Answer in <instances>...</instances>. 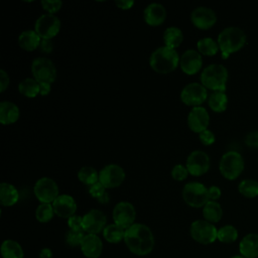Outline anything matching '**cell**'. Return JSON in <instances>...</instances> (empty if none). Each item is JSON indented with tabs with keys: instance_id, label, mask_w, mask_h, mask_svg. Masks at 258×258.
Masks as SVG:
<instances>
[{
	"instance_id": "4dcf8cb0",
	"label": "cell",
	"mask_w": 258,
	"mask_h": 258,
	"mask_svg": "<svg viewBox=\"0 0 258 258\" xmlns=\"http://www.w3.org/2000/svg\"><path fill=\"white\" fill-rule=\"evenodd\" d=\"M208 104L210 108L215 112H223L227 109L228 97L225 92L215 91L208 98Z\"/></svg>"
},
{
	"instance_id": "816d5d0a",
	"label": "cell",
	"mask_w": 258,
	"mask_h": 258,
	"mask_svg": "<svg viewBox=\"0 0 258 258\" xmlns=\"http://www.w3.org/2000/svg\"><path fill=\"white\" fill-rule=\"evenodd\" d=\"M231 258H245V257L242 256V255H234V256H232Z\"/></svg>"
},
{
	"instance_id": "b9f144b4",
	"label": "cell",
	"mask_w": 258,
	"mask_h": 258,
	"mask_svg": "<svg viewBox=\"0 0 258 258\" xmlns=\"http://www.w3.org/2000/svg\"><path fill=\"white\" fill-rule=\"evenodd\" d=\"M104 192H106V187L100 181L89 186V194L95 199H99Z\"/></svg>"
},
{
	"instance_id": "8d00e7d4",
	"label": "cell",
	"mask_w": 258,
	"mask_h": 258,
	"mask_svg": "<svg viewBox=\"0 0 258 258\" xmlns=\"http://www.w3.org/2000/svg\"><path fill=\"white\" fill-rule=\"evenodd\" d=\"M85 237L84 231H74L69 230L66 234V242L71 247H77L81 246L82 241Z\"/></svg>"
},
{
	"instance_id": "f35d334b",
	"label": "cell",
	"mask_w": 258,
	"mask_h": 258,
	"mask_svg": "<svg viewBox=\"0 0 258 258\" xmlns=\"http://www.w3.org/2000/svg\"><path fill=\"white\" fill-rule=\"evenodd\" d=\"M188 174V170L186 168V166L182 165V164H175L172 169H171V176L173 179L181 181L184 180L187 177Z\"/></svg>"
},
{
	"instance_id": "7402d4cb",
	"label": "cell",
	"mask_w": 258,
	"mask_h": 258,
	"mask_svg": "<svg viewBox=\"0 0 258 258\" xmlns=\"http://www.w3.org/2000/svg\"><path fill=\"white\" fill-rule=\"evenodd\" d=\"M240 255L245 258L258 257V234L250 233L244 236L239 243Z\"/></svg>"
},
{
	"instance_id": "7bdbcfd3",
	"label": "cell",
	"mask_w": 258,
	"mask_h": 258,
	"mask_svg": "<svg viewBox=\"0 0 258 258\" xmlns=\"http://www.w3.org/2000/svg\"><path fill=\"white\" fill-rule=\"evenodd\" d=\"M245 143L252 148H258V130L250 131L245 136Z\"/></svg>"
},
{
	"instance_id": "cb8c5ba5",
	"label": "cell",
	"mask_w": 258,
	"mask_h": 258,
	"mask_svg": "<svg viewBox=\"0 0 258 258\" xmlns=\"http://www.w3.org/2000/svg\"><path fill=\"white\" fill-rule=\"evenodd\" d=\"M40 41H41L40 36L37 34L35 30H32V29L23 30L18 36L19 46L26 51H32L37 47H39Z\"/></svg>"
},
{
	"instance_id": "1f68e13d",
	"label": "cell",
	"mask_w": 258,
	"mask_h": 258,
	"mask_svg": "<svg viewBox=\"0 0 258 258\" xmlns=\"http://www.w3.org/2000/svg\"><path fill=\"white\" fill-rule=\"evenodd\" d=\"M197 47L201 54L209 56L216 54L220 49L218 41L214 40L212 37H203L199 39L197 42Z\"/></svg>"
},
{
	"instance_id": "f6af8a7d",
	"label": "cell",
	"mask_w": 258,
	"mask_h": 258,
	"mask_svg": "<svg viewBox=\"0 0 258 258\" xmlns=\"http://www.w3.org/2000/svg\"><path fill=\"white\" fill-rule=\"evenodd\" d=\"M39 49L43 53H50L53 49V43H52L51 39L41 38V41L39 44Z\"/></svg>"
},
{
	"instance_id": "bcb514c9",
	"label": "cell",
	"mask_w": 258,
	"mask_h": 258,
	"mask_svg": "<svg viewBox=\"0 0 258 258\" xmlns=\"http://www.w3.org/2000/svg\"><path fill=\"white\" fill-rule=\"evenodd\" d=\"M208 194H209V199L210 201H217L221 195H222V191H221V188L217 185H211L209 188H208Z\"/></svg>"
},
{
	"instance_id": "277c9868",
	"label": "cell",
	"mask_w": 258,
	"mask_h": 258,
	"mask_svg": "<svg viewBox=\"0 0 258 258\" xmlns=\"http://www.w3.org/2000/svg\"><path fill=\"white\" fill-rule=\"evenodd\" d=\"M228 81V70L221 63L207 66L201 74V84L212 91L225 92Z\"/></svg>"
},
{
	"instance_id": "ac0fdd59",
	"label": "cell",
	"mask_w": 258,
	"mask_h": 258,
	"mask_svg": "<svg viewBox=\"0 0 258 258\" xmlns=\"http://www.w3.org/2000/svg\"><path fill=\"white\" fill-rule=\"evenodd\" d=\"M179 66L186 75H195L200 72L203 66L202 54L196 49H186L180 56Z\"/></svg>"
},
{
	"instance_id": "ee69618b",
	"label": "cell",
	"mask_w": 258,
	"mask_h": 258,
	"mask_svg": "<svg viewBox=\"0 0 258 258\" xmlns=\"http://www.w3.org/2000/svg\"><path fill=\"white\" fill-rule=\"evenodd\" d=\"M9 82H10V79L8 74L6 73L5 70L1 69L0 70V92L1 93H3L7 89V87L9 86Z\"/></svg>"
},
{
	"instance_id": "e0dca14e",
	"label": "cell",
	"mask_w": 258,
	"mask_h": 258,
	"mask_svg": "<svg viewBox=\"0 0 258 258\" xmlns=\"http://www.w3.org/2000/svg\"><path fill=\"white\" fill-rule=\"evenodd\" d=\"M210 124V115L206 108L199 106L194 107L187 115V125L192 132L201 133L208 129Z\"/></svg>"
},
{
	"instance_id": "f907efd6",
	"label": "cell",
	"mask_w": 258,
	"mask_h": 258,
	"mask_svg": "<svg viewBox=\"0 0 258 258\" xmlns=\"http://www.w3.org/2000/svg\"><path fill=\"white\" fill-rule=\"evenodd\" d=\"M98 200V202L100 203V204H107V203H109V201H110V196H109V194L106 191V192H104L99 199H97Z\"/></svg>"
},
{
	"instance_id": "9c48e42d",
	"label": "cell",
	"mask_w": 258,
	"mask_h": 258,
	"mask_svg": "<svg viewBox=\"0 0 258 258\" xmlns=\"http://www.w3.org/2000/svg\"><path fill=\"white\" fill-rule=\"evenodd\" d=\"M33 192L36 199L43 204H52L59 196L57 183L47 176L40 177L36 180L33 186Z\"/></svg>"
},
{
	"instance_id": "7a4b0ae2",
	"label": "cell",
	"mask_w": 258,
	"mask_h": 258,
	"mask_svg": "<svg viewBox=\"0 0 258 258\" xmlns=\"http://www.w3.org/2000/svg\"><path fill=\"white\" fill-rule=\"evenodd\" d=\"M179 55L174 48L159 46L155 48L149 56L150 68L158 74H169L179 64Z\"/></svg>"
},
{
	"instance_id": "4316f807",
	"label": "cell",
	"mask_w": 258,
	"mask_h": 258,
	"mask_svg": "<svg viewBox=\"0 0 258 258\" xmlns=\"http://www.w3.org/2000/svg\"><path fill=\"white\" fill-rule=\"evenodd\" d=\"M1 255L3 258H24V251L17 241L7 239L1 244Z\"/></svg>"
},
{
	"instance_id": "8992f818",
	"label": "cell",
	"mask_w": 258,
	"mask_h": 258,
	"mask_svg": "<svg viewBox=\"0 0 258 258\" xmlns=\"http://www.w3.org/2000/svg\"><path fill=\"white\" fill-rule=\"evenodd\" d=\"M182 199L189 207L202 208L209 201L208 187L202 182L190 181L182 187Z\"/></svg>"
},
{
	"instance_id": "d590c367",
	"label": "cell",
	"mask_w": 258,
	"mask_h": 258,
	"mask_svg": "<svg viewBox=\"0 0 258 258\" xmlns=\"http://www.w3.org/2000/svg\"><path fill=\"white\" fill-rule=\"evenodd\" d=\"M54 215L52 204L40 203L35 210V218L40 223L49 222Z\"/></svg>"
},
{
	"instance_id": "ffe728a7",
	"label": "cell",
	"mask_w": 258,
	"mask_h": 258,
	"mask_svg": "<svg viewBox=\"0 0 258 258\" xmlns=\"http://www.w3.org/2000/svg\"><path fill=\"white\" fill-rule=\"evenodd\" d=\"M144 21L150 26H158L162 24L166 18V10L160 3H150L143 11Z\"/></svg>"
},
{
	"instance_id": "30bf717a",
	"label": "cell",
	"mask_w": 258,
	"mask_h": 258,
	"mask_svg": "<svg viewBox=\"0 0 258 258\" xmlns=\"http://www.w3.org/2000/svg\"><path fill=\"white\" fill-rule=\"evenodd\" d=\"M60 29V20L54 14L44 13L41 14L35 21L34 30L40 36V38L51 39L54 37Z\"/></svg>"
},
{
	"instance_id": "8fae6325",
	"label": "cell",
	"mask_w": 258,
	"mask_h": 258,
	"mask_svg": "<svg viewBox=\"0 0 258 258\" xmlns=\"http://www.w3.org/2000/svg\"><path fill=\"white\" fill-rule=\"evenodd\" d=\"M125 176L126 174L122 166L115 163H110L100 170L99 181L106 188H115L123 183Z\"/></svg>"
},
{
	"instance_id": "9a60e30c",
	"label": "cell",
	"mask_w": 258,
	"mask_h": 258,
	"mask_svg": "<svg viewBox=\"0 0 258 258\" xmlns=\"http://www.w3.org/2000/svg\"><path fill=\"white\" fill-rule=\"evenodd\" d=\"M107 223L106 215L97 209H92L83 216V230L88 234L103 232Z\"/></svg>"
},
{
	"instance_id": "4fadbf2b",
	"label": "cell",
	"mask_w": 258,
	"mask_h": 258,
	"mask_svg": "<svg viewBox=\"0 0 258 258\" xmlns=\"http://www.w3.org/2000/svg\"><path fill=\"white\" fill-rule=\"evenodd\" d=\"M112 216L114 223L126 230L135 224L136 210L131 203L123 201L115 205Z\"/></svg>"
},
{
	"instance_id": "f1b7e54d",
	"label": "cell",
	"mask_w": 258,
	"mask_h": 258,
	"mask_svg": "<svg viewBox=\"0 0 258 258\" xmlns=\"http://www.w3.org/2000/svg\"><path fill=\"white\" fill-rule=\"evenodd\" d=\"M125 229H123L122 227L114 224H109L105 227V229L103 230V237L104 239L112 244H117L119 242H121L122 240H124L125 237Z\"/></svg>"
},
{
	"instance_id": "681fc988",
	"label": "cell",
	"mask_w": 258,
	"mask_h": 258,
	"mask_svg": "<svg viewBox=\"0 0 258 258\" xmlns=\"http://www.w3.org/2000/svg\"><path fill=\"white\" fill-rule=\"evenodd\" d=\"M39 258H52V252L48 248H43L39 253Z\"/></svg>"
},
{
	"instance_id": "d6986e66",
	"label": "cell",
	"mask_w": 258,
	"mask_h": 258,
	"mask_svg": "<svg viewBox=\"0 0 258 258\" xmlns=\"http://www.w3.org/2000/svg\"><path fill=\"white\" fill-rule=\"evenodd\" d=\"M54 214L63 219H69L75 215L77 211V203L70 195H59L52 203Z\"/></svg>"
},
{
	"instance_id": "3957f363",
	"label": "cell",
	"mask_w": 258,
	"mask_h": 258,
	"mask_svg": "<svg viewBox=\"0 0 258 258\" xmlns=\"http://www.w3.org/2000/svg\"><path fill=\"white\" fill-rule=\"evenodd\" d=\"M246 34L240 27H225L218 35V44L223 58H227L230 53L240 50L246 43Z\"/></svg>"
},
{
	"instance_id": "ab89813d",
	"label": "cell",
	"mask_w": 258,
	"mask_h": 258,
	"mask_svg": "<svg viewBox=\"0 0 258 258\" xmlns=\"http://www.w3.org/2000/svg\"><path fill=\"white\" fill-rule=\"evenodd\" d=\"M68 226L70 230L74 231H84L83 230V217L74 215L68 219Z\"/></svg>"
},
{
	"instance_id": "e575fe53",
	"label": "cell",
	"mask_w": 258,
	"mask_h": 258,
	"mask_svg": "<svg viewBox=\"0 0 258 258\" xmlns=\"http://www.w3.org/2000/svg\"><path fill=\"white\" fill-rule=\"evenodd\" d=\"M238 230L233 225H225L218 230V240L222 243L230 244L237 240Z\"/></svg>"
},
{
	"instance_id": "6da1fadb",
	"label": "cell",
	"mask_w": 258,
	"mask_h": 258,
	"mask_svg": "<svg viewBox=\"0 0 258 258\" xmlns=\"http://www.w3.org/2000/svg\"><path fill=\"white\" fill-rule=\"evenodd\" d=\"M124 242L131 253L137 256H146L153 250L154 236L148 226L135 223L126 229Z\"/></svg>"
},
{
	"instance_id": "c3c4849f",
	"label": "cell",
	"mask_w": 258,
	"mask_h": 258,
	"mask_svg": "<svg viewBox=\"0 0 258 258\" xmlns=\"http://www.w3.org/2000/svg\"><path fill=\"white\" fill-rule=\"evenodd\" d=\"M51 84L48 83H39V94L41 96H46L50 93Z\"/></svg>"
},
{
	"instance_id": "2e32d148",
	"label": "cell",
	"mask_w": 258,
	"mask_h": 258,
	"mask_svg": "<svg viewBox=\"0 0 258 258\" xmlns=\"http://www.w3.org/2000/svg\"><path fill=\"white\" fill-rule=\"evenodd\" d=\"M191 23L200 29H209L217 21L216 12L207 6H199L190 13Z\"/></svg>"
},
{
	"instance_id": "5bb4252c",
	"label": "cell",
	"mask_w": 258,
	"mask_h": 258,
	"mask_svg": "<svg viewBox=\"0 0 258 258\" xmlns=\"http://www.w3.org/2000/svg\"><path fill=\"white\" fill-rule=\"evenodd\" d=\"M211 165L210 156L203 150H194L191 151L187 158L185 166L188 170V173L195 176H200L205 174Z\"/></svg>"
},
{
	"instance_id": "836d02e7",
	"label": "cell",
	"mask_w": 258,
	"mask_h": 258,
	"mask_svg": "<svg viewBox=\"0 0 258 258\" xmlns=\"http://www.w3.org/2000/svg\"><path fill=\"white\" fill-rule=\"evenodd\" d=\"M238 190L246 198H255L258 196V181L251 178L242 179L238 185Z\"/></svg>"
},
{
	"instance_id": "603a6c76",
	"label": "cell",
	"mask_w": 258,
	"mask_h": 258,
	"mask_svg": "<svg viewBox=\"0 0 258 258\" xmlns=\"http://www.w3.org/2000/svg\"><path fill=\"white\" fill-rule=\"evenodd\" d=\"M20 115L19 108L16 104L10 101L0 102V122L3 125L15 123Z\"/></svg>"
},
{
	"instance_id": "d6a6232c",
	"label": "cell",
	"mask_w": 258,
	"mask_h": 258,
	"mask_svg": "<svg viewBox=\"0 0 258 258\" xmlns=\"http://www.w3.org/2000/svg\"><path fill=\"white\" fill-rule=\"evenodd\" d=\"M78 179L87 185H92L99 181V172L94 167L86 165L79 169Z\"/></svg>"
},
{
	"instance_id": "7dc6e473",
	"label": "cell",
	"mask_w": 258,
	"mask_h": 258,
	"mask_svg": "<svg viewBox=\"0 0 258 258\" xmlns=\"http://www.w3.org/2000/svg\"><path fill=\"white\" fill-rule=\"evenodd\" d=\"M115 4L117 5L118 8L127 10V9H130L134 5V1L133 0H116Z\"/></svg>"
},
{
	"instance_id": "d4e9b609",
	"label": "cell",
	"mask_w": 258,
	"mask_h": 258,
	"mask_svg": "<svg viewBox=\"0 0 258 258\" xmlns=\"http://www.w3.org/2000/svg\"><path fill=\"white\" fill-rule=\"evenodd\" d=\"M19 200V192L17 188L9 182L0 183V204L4 207H11Z\"/></svg>"
},
{
	"instance_id": "44dd1931",
	"label": "cell",
	"mask_w": 258,
	"mask_h": 258,
	"mask_svg": "<svg viewBox=\"0 0 258 258\" xmlns=\"http://www.w3.org/2000/svg\"><path fill=\"white\" fill-rule=\"evenodd\" d=\"M80 247L87 258H98L103 251V242L96 234H86Z\"/></svg>"
},
{
	"instance_id": "83f0119b",
	"label": "cell",
	"mask_w": 258,
	"mask_h": 258,
	"mask_svg": "<svg viewBox=\"0 0 258 258\" xmlns=\"http://www.w3.org/2000/svg\"><path fill=\"white\" fill-rule=\"evenodd\" d=\"M203 216L206 221L212 224L218 223L223 217L222 206L216 201H209L203 207Z\"/></svg>"
},
{
	"instance_id": "f546056e",
	"label": "cell",
	"mask_w": 258,
	"mask_h": 258,
	"mask_svg": "<svg viewBox=\"0 0 258 258\" xmlns=\"http://www.w3.org/2000/svg\"><path fill=\"white\" fill-rule=\"evenodd\" d=\"M18 91L27 98H34L39 94V83L34 78H25L20 81Z\"/></svg>"
},
{
	"instance_id": "5b68a950",
	"label": "cell",
	"mask_w": 258,
	"mask_h": 258,
	"mask_svg": "<svg viewBox=\"0 0 258 258\" xmlns=\"http://www.w3.org/2000/svg\"><path fill=\"white\" fill-rule=\"evenodd\" d=\"M244 165L243 156L239 152L231 150L222 155L219 163V169L225 178L233 180L242 173Z\"/></svg>"
},
{
	"instance_id": "52a82bcc",
	"label": "cell",
	"mask_w": 258,
	"mask_h": 258,
	"mask_svg": "<svg viewBox=\"0 0 258 258\" xmlns=\"http://www.w3.org/2000/svg\"><path fill=\"white\" fill-rule=\"evenodd\" d=\"M31 74L38 83L52 84L56 79V68L48 57L39 56L31 62Z\"/></svg>"
},
{
	"instance_id": "484cf974",
	"label": "cell",
	"mask_w": 258,
	"mask_h": 258,
	"mask_svg": "<svg viewBox=\"0 0 258 258\" xmlns=\"http://www.w3.org/2000/svg\"><path fill=\"white\" fill-rule=\"evenodd\" d=\"M162 38L165 46L175 49L181 44L183 40V33L180 28L176 26H169L164 30Z\"/></svg>"
},
{
	"instance_id": "60d3db41",
	"label": "cell",
	"mask_w": 258,
	"mask_h": 258,
	"mask_svg": "<svg viewBox=\"0 0 258 258\" xmlns=\"http://www.w3.org/2000/svg\"><path fill=\"white\" fill-rule=\"evenodd\" d=\"M199 139L204 145H211L215 142L216 137H215V134L211 130L206 129L199 134Z\"/></svg>"
},
{
	"instance_id": "74e56055",
	"label": "cell",
	"mask_w": 258,
	"mask_h": 258,
	"mask_svg": "<svg viewBox=\"0 0 258 258\" xmlns=\"http://www.w3.org/2000/svg\"><path fill=\"white\" fill-rule=\"evenodd\" d=\"M40 4L46 13L54 14L61 8L62 2L60 0H42Z\"/></svg>"
},
{
	"instance_id": "7c38bea8",
	"label": "cell",
	"mask_w": 258,
	"mask_h": 258,
	"mask_svg": "<svg viewBox=\"0 0 258 258\" xmlns=\"http://www.w3.org/2000/svg\"><path fill=\"white\" fill-rule=\"evenodd\" d=\"M208 98L207 89L200 83H189L180 92V100L187 106L199 107Z\"/></svg>"
},
{
	"instance_id": "ba28073f",
	"label": "cell",
	"mask_w": 258,
	"mask_h": 258,
	"mask_svg": "<svg viewBox=\"0 0 258 258\" xmlns=\"http://www.w3.org/2000/svg\"><path fill=\"white\" fill-rule=\"evenodd\" d=\"M191 238L203 245L214 243L218 239V229L214 224L206 220L194 221L189 228Z\"/></svg>"
}]
</instances>
